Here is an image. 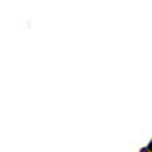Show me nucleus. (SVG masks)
I'll return each instance as SVG.
<instances>
[{
  "mask_svg": "<svg viewBox=\"0 0 152 152\" xmlns=\"http://www.w3.org/2000/svg\"><path fill=\"white\" fill-rule=\"evenodd\" d=\"M140 152H149V146H146V148H143Z\"/></svg>",
  "mask_w": 152,
  "mask_h": 152,
  "instance_id": "obj_1",
  "label": "nucleus"
}]
</instances>
